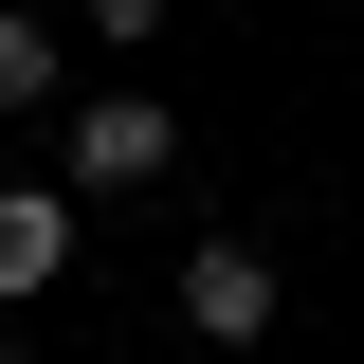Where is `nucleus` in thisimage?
<instances>
[{
	"label": "nucleus",
	"instance_id": "obj_1",
	"mask_svg": "<svg viewBox=\"0 0 364 364\" xmlns=\"http://www.w3.org/2000/svg\"><path fill=\"white\" fill-rule=\"evenodd\" d=\"M164 164H182L164 91H73V109H55V182H73V200H146Z\"/></svg>",
	"mask_w": 364,
	"mask_h": 364
},
{
	"label": "nucleus",
	"instance_id": "obj_4",
	"mask_svg": "<svg viewBox=\"0 0 364 364\" xmlns=\"http://www.w3.org/2000/svg\"><path fill=\"white\" fill-rule=\"evenodd\" d=\"M55 73H73V55H55V18H18V0H0V109H55Z\"/></svg>",
	"mask_w": 364,
	"mask_h": 364
},
{
	"label": "nucleus",
	"instance_id": "obj_3",
	"mask_svg": "<svg viewBox=\"0 0 364 364\" xmlns=\"http://www.w3.org/2000/svg\"><path fill=\"white\" fill-rule=\"evenodd\" d=\"M73 219H91L73 182H0V310H37L55 273H73Z\"/></svg>",
	"mask_w": 364,
	"mask_h": 364
},
{
	"label": "nucleus",
	"instance_id": "obj_2",
	"mask_svg": "<svg viewBox=\"0 0 364 364\" xmlns=\"http://www.w3.org/2000/svg\"><path fill=\"white\" fill-rule=\"evenodd\" d=\"M273 310H291V273H273L255 237H200V255H182V328H200V346H255Z\"/></svg>",
	"mask_w": 364,
	"mask_h": 364
},
{
	"label": "nucleus",
	"instance_id": "obj_5",
	"mask_svg": "<svg viewBox=\"0 0 364 364\" xmlns=\"http://www.w3.org/2000/svg\"><path fill=\"white\" fill-rule=\"evenodd\" d=\"M91 37H109V55H146V37H164V0H91Z\"/></svg>",
	"mask_w": 364,
	"mask_h": 364
}]
</instances>
